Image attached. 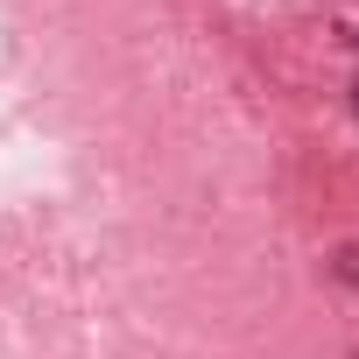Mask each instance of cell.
<instances>
[{
    "label": "cell",
    "mask_w": 359,
    "mask_h": 359,
    "mask_svg": "<svg viewBox=\"0 0 359 359\" xmlns=\"http://www.w3.org/2000/svg\"><path fill=\"white\" fill-rule=\"evenodd\" d=\"M331 275H338V282H359V247H338V261H331Z\"/></svg>",
    "instance_id": "obj_1"
},
{
    "label": "cell",
    "mask_w": 359,
    "mask_h": 359,
    "mask_svg": "<svg viewBox=\"0 0 359 359\" xmlns=\"http://www.w3.org/2000/svg\"><path fill=\"white\" fill-rule=\"evenodd\" d=\"M352 113H359V85H352Z\"/></svg>",
    "instance_id": "obj_2"
}]
</instances>
